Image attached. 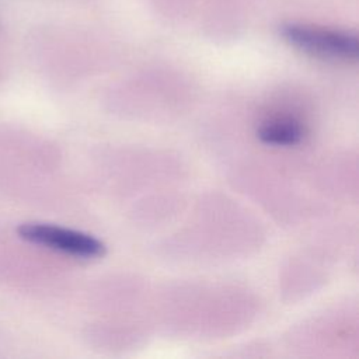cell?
Returning a JSON list of instances; mask_svg holds the SVG:
<instances>
[{
  "label": "cell",
  "instance_id": "6da1fadb",
  "mask_svg": "<svg viewBox=\"0 0 359 359\" xmlns=\"http://www.w3.org/2000/svg\"><path fill=\"white\" fill-rule=\"evenodd\" d=\"M280 32L294 48L321 59L355 62L359 55L356 35L346 31L306 24H287L282 27Z\"/></svg>",
  "mask_w": 359,
  "mask_h": 359
},
{
  "label": "cell",
  "instance_id": "7a4b0ae2",
  "mask_svg": "<svg viewBox=\"0 0 359 359\" xmlns=\"http://www.w3.org/2000/svg\"><path fill=\"white\" fill-rule=\"evenodd\" d=\"M18 234L29 243L77 258H98L105 254V245L98 238L55 224L25 223L20 226Z\"/></svg>",
  "mask_w": 359,
  "mask_h": 359
},
{
  "label": "cell",
  "instance_id": "3957f363",
  "mask_svg": "<svg viewBox=\"0 0 359 359\" xmlns=\"http://www.w3.org/2000/svg\"><path fill=\"white\" fill-rule=\"evenodd\" d=\"M257 136L266 144L294 146L303 140L304 129L292 118H273L259 125Z\"/></svg>",
  "mask_w": 359,
  "mask_h": 359
}]
</instances>
